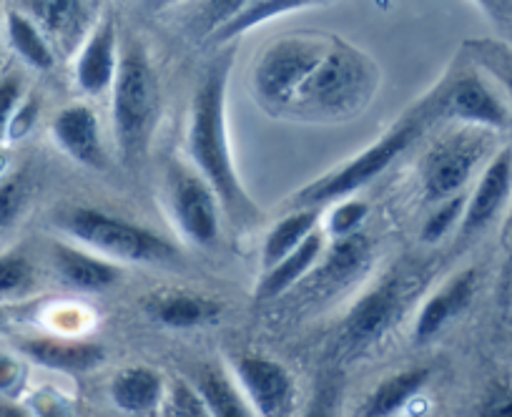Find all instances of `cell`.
<instances>
[{
    "label": "cell",
    "mask_w": 512,
    "mask_h": 417,
    "mask_svg": "<svg viewBox=\"0 0 512 417\" xmlns=\"http://www.w3.org/2000/svg\"><path fill=\"white\" fill-rule=\"evenodd\" d=\"M405 297H402V282L397 277L384 279L379 287L364 294L352 312L344 320V340L352 350L372 345L382 340V335L400 320Z\"/></svg>",
    "instance_id": "12"
},
{
    "label": "cell",
    "mask_w": 512,
    "mask_h": 417,
    "mask_svg": "<svg viewBox=\"0 0 512 417\" xmlns=\"http://www.w3.org/2000/svg\"><path fill=\"white\" fill-rule=\"evenodd\" d=\"M367 214H369V206L364 204V201L359 199L342 201V204L334 206L332 214H329V222H327L329 234H332L334 239L352 237V234L359 232V227H362V222L367 219Z\"/></svg>",
    "instance_id": "30"
},
{
    "label": "cell",
    "mask_w": 512,
    "mask_h": 417,
    "mask_svg": "<svg viewBox=\"0 0 512 417\" xmlns=\"http://www.w3.org/2000/svg\"><path fill=\"white\" fill-rule=\"evenodd\" d=\"M477 417H512V385L507 382L490 385L477 405Z\"/></svg>",
    "instance_id": "33"
},
{
    "label": "cell",
    "mask_w": 512,
    "mask_h": 417,
    "mask_svg": "<svg viewBox=\"0 0 512 417\" xmlns=\"http://www.w3.org/2000/svg\"><path fill=\"white\" fill-rule=\"evenodd\" d=\"M319 3H329V0H251L236 16H231L224 26H219L211 33V41L229 43L234 38L244 36L251 28L272 21V18L287 16V13L302 11V8L309 6H319Z\"/></svg>",
    "instance_id": "22"
},
{
    "label": "cell",
    "mask_w": 512,
    "mask_h": 417,
    "mask_svg": "<svg viewBox=\"0 0 512 417\" xmlns=\"http://www.w3.org/2000/svg\"><path fill=\"white\" fill-rule=\"evenodd\" d=\"M322 242V234L312 232L292 254H287L282 262L274 264L272 269H267V274H264L262 279V287H259V297L274 299L279 297V294L287 292V289H292L297 282H302V279L312 272L314 264L322 259Z\"/></svg>",
    "instance_id": "19"
},
{
    "label": "cell",
    "mask_w": 512,
    "mask_h": 417,
    "mask_svg": "<svg viewBox=\"0 0 512 417\" xmlns=\"http://www.w3.org/2000/svg\"><path fill=\"white\" fill-rule=\"evenodd\" d=\"M8 38H11V46L23 61L31 68L38 71H48V68L56 66V51L48 43V38L43 36L41 28L31 21L28 16H23L21 11L8 13Z\"/></svg>",
    "instance_id": "27"
},
{
    "label": "cell",
    "mask_w": 512,
    "mask_h": 417,
    "mask_svg": "<svg viewBox=\"0 0 512 417\" xmlns=\"http://www.w3.org/2000/svg\"><path fill=\"white\" fill-rule=\"evenodd\" d=\"M51 131L56 144L61 146L76 164L98 171L108 166V156L106 149H103L98 119L88 106H83V103L66 106V109L56 116Z\"/></svg>",
    "instance_id": "14"
},
{
    "label": "cell",
    "mask_w": 512,
    "mask_h": 417,
    "mask_svg": "<svg viewBox=\"0 0 512 417\" xmlns=\"http://www.w3.org/2000/svg\"><path fill=\"white\" fill-rule=\"evenodd\" d=\"M432 124V114L427 109V101L420 109L412 111L410 116L400 121L395 129H390L379 141H374L369 149L349 159L342 169L332 171V174L322 176V179L312 181L309 186L299 189L292 196V209H319L332 201L347 199L357 189L367 186L369 181L377 179L379 174L390 169L422 134L427 126Z\"/></svg>",
    "instance_id": "4"
},
{
    "label": "cell",
    "mask_w": 512,
    "mask_h": 417,
    "mask_svg": "<svg viewBox=\"0 0 512 417\" xmlns=\"http://www.w3.org/2000/svg\"><path fill=\"white\" fill-rule=\"evenodd\" d=\"M113 131L126 164L149 149L159 119V78L139 41L126 43L113 78Z\"/></svg>",
    "instance_id": "3"
},
{
    "label": "cell",
    "mask_w": 512,
    "mask_h": 417,
    "mask_svg": "<svg viewBox=\"0 0 512 417\" xmlns=\"http://www.w3.org/2000/svg\"><path fill=\"white\" fill-rule=\"evenodd\" d=\"M337 402H339V382L327 380L317 390V395L309 402V410L304 417H337Z\"/></svg>",
    "instance_id": "36"
},
{
    "label": "cell",
    "mask_w": 512,
    "mask_h": 417,
    "mask_svg": "<svg viewBox=\"0 0 512 417\" xmlns=\"http://www.w3.org/2000/svg\"><path fill=\"white\" fill-rule=\"evenodd\" d=\"M169 204L191 242L211 247L219 239V196L209 181L186 164L169 166Z\"/></svg>",
    "instance_id": "9"
},
{
    "label": "cell",
    "mask_w": 512,
    "mask_h": 417,
    "mask_svg": "<svg viewBox=\"0 0 512 417\" xmlns=\"http://www.w3.org/2000/svg\"><path fill=\"white\" fill-rule=\"evenodd\" d=\"M53 262L58 272L71 287L86 289V292H103L111 289L121 277V269L86 249L71 247V244H56L53 247Z\"/></svg>",
    "instance_id": "17"
},
{
    "label": "cell",
    "mask_w": 512,
    "mask_h": 417,
    "mask_svg": "<svg viewBox=\"0 0 512 417\" xmlns=\"http://www.w3.org/2000/svg\"><path fill=\"white\" fill-rule=\"evenodd\" d=\"M151 312L161 325L174 327V330H189V327L214 322L219 317V304L204 297H194V294H169V297L156 299Z\"/></svg>",
    "instance_id": "26"
},
{
    "label": "cell",
    "mask_w": 512,
    "mask_h": 417,
    "mask_svg": "<svg viewBox=\"0 0 512 417\" xmlns=\"http://www.w3.org/2000/svg\"><path fill=\"white\" fill-rule=\"evenodd\" d=\"M475 3L495 26L512 28V0H475Z\"/></svg>",
    "instance_id": "37"
},
{
    "label": "cell",
    "mask_w": 512,
    "mask_h": 417,
    "mask_svg": "<svg viewBox=\"0 0 512 417\" xmlns=\"http://www.w3.org/2000/svg\"><path fill=\"white\" fill-rule=\"evenodd\" d=\"M116 71V23H113V18L106 16L93 28L86 43H83L76 66V81L83 93H88V96H101L103 91H108L113 86Z\"/></svg>",
    "instance_id": "15"
},
{
    "label": "cell",
    "mask_w": 512,
    "mask_h": 417,
    "mask_svg": "<svg viewBox=\"0 0 512 417\" xmlns=\"http://www.w3.org/2000/svg\"><path fill=\"white\" fill-rule=\"evenodd\" d=\"M179 0H151V6L154 8H166V6H174Z\"/></svg>",
    "instance_id": "40"
},
{
    "label": "cell",
    "mask_w": 512,
    "mask_h": 417,
    "mask_svg": "<svg viewBox=\"0 0 512 417\" xmlns=\"http://www.w3.org/2000/svg\"><path fill=\"white\" fill-rule=\"evenodd\" d=\"M171 412L174 417H214L201 392L184 380L176 382L171 392Z\"/></svg>",
    "instance_id": "31"
},
{
    "label": "cell",
    "mask_w": 512,
    "mask_h": 417,
    "mask_svg": "<svg viewBox=\"0 0 512 417\" xmlns=\"http://www.w3.org/2000/svg\"><path fill=\"white\" fill-rule=\"evenodd\" d=\"M16 380V365L6 357H0V387H8Z\"/></svg>",
    "instance_id": "38"
},
{
    "label": "cell",
    "mask_w": 512,
    "mask_h": 417,
    "mask_svg": "<svg viewBox=\"0 0 512 417\" xmlns=\"http://www.w3.org/2000/svg\"><path fill=\"white\" fill-rule=\"evenodd\" d=\"M465 204H467L465 194L450 196V199L435 204V212L427 217L425 229H422V239H425L427 244H435V242H440L445 234H450L452 229H455L457 224L462 222V214H465Z\"/></svg>",
    "instance_id": "29"
},
{
    "label": "cell",
    "mask_w": 512,
    "mask_h": 417,
    "mask_svg": "<svg viewBox=\"0 0 512 417\" xmlns=\"http://www.w3.org/2000/svg\"><path fill=\"white\" fill-rule=\"evenodd\" d=\"M236 377L256 415L292 417L294 382L279 362L262 355H241L236 360Z\"/></svg>",
    "instance_id": "11"
},
{
    "label": "cell",
    "mask_w": 512,
    "mask_h": 417,
    "mask_svg": "<svg viewBox=\"0 0 512 417\" xmlns=\"http://www.w3.org/2000/svg\"><path fill=\"white\" fill-rule=\"evenodd\" d=\"M36 287V269L21 254L0 257V302L26 297Z\"/></svg>",
    "instance_id": "28"
},
{
    "label": "cell",
    "mask_w": 512,
    "mask_h": 417,
    "mask_svg": "<svg viewBox=\"0 0 512 417\" xmlns=\"http://www.w3.org/2000/svg\"><path fill=\"white\" fill-rule=\"evenodd\" d=\"M432 121L445 119L487 131L512 129V111L505 96L480 71L457 73L427 98Z\"/></svg>",
    "instance_id": "8"
},
{
    "label": "cell",
    "mask_w": 512,
    "mask_h": 417,
    "mask_svg": "<svg viewBox=\"0 0 512 417\" xmlns=\"http://www.w3.org/2000/svg\"><path fill=\"white\" fill-rule=\"evenodd\" d=\"M23 352L43 367L61 372H88L103 362V347L91 342H58V340H28Z\"/></svg>",
    "instance_id": "20"
},
{
    "label": "cell",
    "mask_w": 512,
    "mask_h": 417,
    "mask_svg": "<svg viewBox=\"0 0 512 417\" xmlns=\"http://www.w3.org/2000/svg\"><path fill=\"white\" fill-rule=\"evenodd\" d=\"M0 417H33V415H28L23 407L8 405V402H0Z\"/></svg>",
    "instance_id": "39"
},
{
    "label": "cell",
    "mask_w": 512,
    "mask_h": 417,
    "mask_svg": "<svg viewBox=\"0 0 512 417\" xmlns=\"http://www.w3.org/2000/svg\"><path fill=\"white\" fill-rule=\"evenodd\" d=\"M16 6L61 53H71L83 41L96 13V0H16Z\"/></svg>",
    "instance_id": "13"
},
{
    "label": "cell",
    "mask_w": 512,
    "mask_h": 417,
    "mask_svg": "<svg viewBox=\"0 0 512 417\" xmlns=\"http://www.w3.org/2000/svg\"><path fill=\"white\" fill-rule=\"evenodd\" d=\"M490 134L492 131L487 129L467 126L430 146L420 169L422 194L427 201L440 204L450 196L462 194L477 169L492 159Z\"/></svg>",
    "instance_id": "6"
},
{
    "label": "cell",
    "mask_w": 512,
    "mask_h": 417,
    "mask_svg": "<svg viewBox=\"0 0 512 417\" xmlns=\"http://www.w3.org/2000/svg\"><path fill=\"white\" fill-rule=\"evenodd\" d=\"M3 322H6V315H3V307H0V330H3Z\"/></svg>",
    "instance_id": "41"
},
{
    "label": "cell",
    "mask_w": 512,
    "mask_h": 417,
    "mask_svg": "<svg viewBox=\"0 0 512 417\" xmlns=\"http://www.w3.org/2000/svg\"><path fill=\"white\" fill-rule=\"evenodd\" d=\"M196 390L201 392L214 417H259L246 395L234 387L231 377L221 367L204 365L196 372Z\"/></svg>",
    "instance_id": "21"
},
{
    "label": "cell",
    "mask_w": 512,
    "mask_h": 417,
    "mask_svg": "<svg viewBox=\"0 0 512 417\" xmlns=\"http://www.w3.org/2000/svg\"><path fill=\"white\" fill-rule=\"evenodd\" d=\"M231 53L221 56L194 93L186 129V149L191 164L211 184L219 204L231 222H246L256 214L249 194L241 186L231 159L229 134H226V83H229Z\"/></svg>",
    "instance_id": "1"
},
{
    "label": "cell",
    "mask_w": 512,
    "mask_h": 417,
    "mask_svg": "<svg viewBox=\"0 0 512 417\" xmlns=\"http://www.w3.org/2000/svg\"><path fill=\"white\" fill-rule=\"evenodd\" d=\"M38 111H41L38 98H21V103H18L16 111H13L11 116V124H8L6 139L8 141L26 139V136L33 131V126H36Z\"/></svg>",
    "instance_id": "35"
},
{
    "label": "cell",
    "mask_w": 512,
    "mask_h": 417,
    "mask_svg": "<svg viewBox=\"0 0 512 417\" xmlns=\"http://www.w3.org/2000/svg\"><path fill=\"white\" fill-rule=\"evenodd\" d=\"M26 206V189L21 179L0 181V232L11 229Z\"/></svg>",
    "instance_id": "32"
},
{
    "label": "cell",
    "mask_w": 512,
    "mask_h": 417,
    "mask_svg": "<svg viewBox=\"0 0 512 417\" xmlns=\"http://www.w3.org/2000/svg\"><path fill=\"white\" fill-rule=\"evenodd\" d=\"M317 222V209H292V212L267 234V239H264V269H272L274 264L282 262L287 254H292L309 234L317 232Z\"/></svg>",
    "instance_id": "25"
},
{
    "label": "cell",
    "mask_w": 512,
    "mask_h": 417,
    "mask_svg": "<svg viewBox=\"0 0 512 417\" xmlns=\"http://www.w3.org/2000/svg\"><path fill=\"white\" fill-rule=\"evenodd\" d=\"M512 199V146L495 151L492 159L482 166L475 189L467 196L465 214H462V237L480 234L505 212Z\"/></svg>",
    "instance_id": "10"
},
{
    "label": "cell",
    "mask_w": 512,
    "mask_h": 417,
    "mask_svg": "<svg viewBox=\"0 0 512 417\" xmlns=\"http://www.w3.org/2000/svg\"><path fill=\"white\" fill-rule=\"evenodd\" d=\"M379 86V73L362 51L332 38L317 66L299 86L289 114L304 119H347L369 103Z\"/></svg>",
    "instance_id": "2"
},
{
    "label": "cell",
    "mask_w": 512,
    "mask_h": 417,
    "mask_svg": "<svg viewBox=\"0 0 512 417\" xmlns=\"http://www.w3.org/2000/svg\"><path fill=\"white\" fill-rule=\"evenodd\" d=\"M430 372L425 367H412V370L392 375L367 397L362 407V417H392L425 387Z\"/></svg>",
    "instance_id": "24"
},
{
    "label": "cell",
    "mask_w": 512,
    "mask_h": 417,
    "mask_svg": "<svg viewBox=\"0 0 512 417\" xmlns=\"http://www.w3.org/2000/svg\"><path fill=\"white\" fill-rule=\"evenodd\" d=\"M369 254H372V244L362 232L334 239L317 272V284L327 289L347 287L354 277L364 272V267L369 264Z\"/></svg>",
    "instance_id": "18"
},
{
    "label": "cell",
    "mask_w": 512,
    "mask_h": 417,
    "mask_svg": "<svg viewBox=\"0 0 512 417\" xmlns=\"http://www.w3.org/2000/svg\"><path fill=\"white\" fill-rule=\"evenodd\" d=\"M58 227L86 247L123 262L166 264L179 257L174 244L151 229L91 206H76L63 212L58 217Z\"/></svg>",
    "instance_id": "5"
},
{
    "label": "cell",
    "mask_w": 512,
    "mask_h": 417,
    "mask_svg": "<svg viewBox=\"0 0 512 417\" xmlns=\"http://www.w3.org/2000/svg\"><path fill=\"white\" fill-rule=\"evenodd\" d=\"M164 382L159 372L149 367H128L118 372L111 382V397L121 410L126 412H146L159 405Z\"/></svg>",
    "instance_id": "23"
},
{
    "label": "cell",
    "mask_w": 512,
    "mask_h": 417,
    "mask_svg": "<svg viewBox=\"0 0 512 417\" xmlns=\"http://www.w3.org/2000/svg\"><path fill=\"white\" fill-rule=\"evenodd\" d=\"M23 98V86L18 76H3L0 78V141H6L8 124L16 111V106Z\"/></svg>",
    "instance_id": "34"
},
{
    "label": "cell",
    "mask_w": 512,
    "mask_h": 417,
    "mask_svg": "<svg viewBox=\"0 0 512 417\" xmlns=\"http://www.w3.org/2000/svg\"><path fill=\"white\" fill-rule=\"evenodd\" d=\"M332 38L284 36L262 53L254 68V88L264 103L289 111L299 86L327 51Z\"/></svg>",
    "instance_id": "7"
},
{
    "label": "cell",
    "mask_w": 512,
    "mask_h": 417,
    "mask_svg": "<svg viewBox=\"0 0 512 417\" xmlns=\"http://www.w3.org/2000/svg\"><path fill=\"white\" fill-rule=\"evenodd\" d=\"M477 287V274L472 269L460 272L457 277H452L435 297L427 299V304L422 307L420 317H417L415 327V340L417 342H430L452 317H457L460 312H465L467 304L472 302V294Z\"/></svg>",
    "instance_id": "16"
}]
</instances>
